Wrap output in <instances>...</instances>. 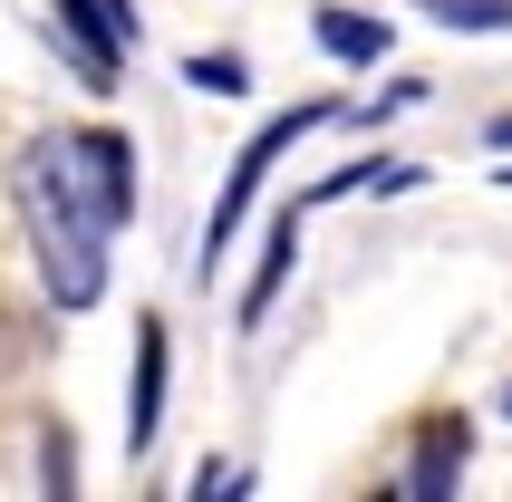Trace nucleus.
Segmentation results:
<instances>
[{"instance_id": "nucleus-5", "label": "nucleus", "mask_w": 512, "mask_h": 502, "mask_svg": "<svg viewBox=\"0 0 512 502\" xmlns=\"http://www.w3.org/2000/svg\"><path fill=\"white\" fill-rule=\"evenodd\" d=\"M455 474H464V425L435 416L426 435H416V454H406V483H397V493H416V502H426V493H455Z\"/></svg>"}, {"instance_id": "nucleus-4", "label": "nucleus", "mask_w": 512, "mask_h": 502, "mask_svg": "<svg viewBox=\"0 0 512 502\" xmlns=\"http://www.w3.org/2000/svg\"><path fill=\"white\" fill-rule=\"evenodd\" d=\"M155 425H165V319H145L136 329V387H126V445H155Z\"/></svg>"}, {"instance_id": "nucleus-6", "label": "nucleus", "mask_w": 512, "mask_h": 502, "mask_svg": "<svg viewBox=\"0 0 512 502\" xmlns=\"http://www.w3.org/2000/svg\"><path fill=\"white\" fill-rule=\"evenodd\" d=\"M310 29H319V49L339 58V68H377V58H387V20H368V10H339V0H329Z\"/></svg>"}, {"instance_id": "nucleus-10", "label": "nucleus", "mask_w": 512, "mask_h": 502, "mask_svg": "<svg viewBox=\"0 0 512 502\" xmlns=\"http://www.w3.org/2000/svg\"><path fill=\"white\" fill-rule=\"evenodd\" d=\"M503 416H512V387H503Z\"/></svg>"}, {"instance_id": "nucleus-7", "label": "nucleus", "mask_w": 512, "mask_h": 502, "mask_svg": "<svg viewBox=\"0 0 512 502\" xmlns=\"http://www.w3.org/2000/svg\"><path fill=\"white\" fill-rule=\"evenodd\" d=\"M416 10L445 29H512V0H416Z\"/></svg>"}, {"instance_id": "nucleus-3", "label": "nucleus", "mask_w": 512, "mask_h": 502, "mask_svg": "<svg viewBox=\"0 0 512 502\" xmlns=\"http://www.w3.org/2000/svg\"><path fill=\"white\" fill-rule=\"evenodd\" d=\"M58 39H68V58H78L87 87H107L116 58H126V39H136V10H126V0H58Z\"/></svg>"}, {"instance_id": "nucleus-2", "label": "nucleus", "mask_w": 512, "mask_h": 502, "mask_svg": "<svg viewBox=\"0 0 512 502\" xmlns=\"http://www.w3.org/2000/svg\"><path fill=\"white\" fill-rule=\"evenodd\" d=\"M329 116H339V107H290V116H271V126H261V136L232 155V184H223V203H213V223H203V271H213V261L232 251L242 213H252V203H261V184H271V165H281V155L310 136V126H329Z\"/></svg>"}, {"instance_id": "nucleus-1", "label": "nucleus", "mask_w": 512, "mask_h": 502, "mask_svg": "<svg viewBox=\"0 0 512 502\" xmlns=\"http://www.w3.org/2000/svg\"><path fill=\"white\" fill-rule=\"evenodd\" d=\"M20 213L39 242L58 309H87L107 290V242L136 213V145L116 126H78V136H39L20 155Z\"/></svg>"}, {"instance_id": "nucleus-8", "label": "nucleus", "mask_w": 512, "mask_h": 502, "mask_svg": "<svg viewBox=\"0 0 512 502\" xmlns=\"http://www.w3.org/2000/svg\"><path fill=\"white\" fill-rule=\"evenodd\" d=\"M184 78H194V87H242V58H194Z\"/></svg>"}, {"instance_id": "nucleus-9", "label": "nucleus", "mask_w": 512, "mask_h": 502, "mask_svg": "<svg viewBox=\"0 0 512 502\" xmlns=\"http://www.w3.org/2000/svg\"><path fill=\"white\" fill-rule=\"evenodd\" d=\"M493 145H503V155H512V116H503V126H493Z\"/></svg>"}]
</instances>
